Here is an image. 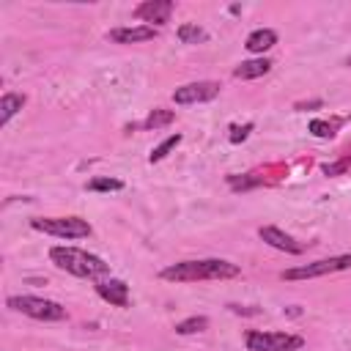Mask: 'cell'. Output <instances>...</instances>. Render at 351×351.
<instances>
[{"label": "cell", "instance_id": "obj_7", "mask_svg": "<svg viewBox=\"0 0 351 351\" xmlns=\"http://www.w3.org/2000/svg\"><path fill=\"white\" fill-rule=\"evenodd\" d=\"M217 96H219V82H211V80L186 82V85L173 90V101L176 104H197V101H211Z\"/></svg>", "mask_w": 351, "mask_h": 351}, {"label": "cell", "instance_id": "obj_16", "mask_svg": "<svg viewBox=\"0 0 351 351\" xmlns=\"http://www.w3.org/2000/svg\"><path fill=\"white\" fill-rule=\"evenodd\" d=\"M173 118H176L173 110H162V107H156V110H151L148 118L143 121V129H162V126L173 123Z\"/></svg>", "mask_w": 351, "mask_h": 351}, {"label": "cell", "instance_id": "obj_25", "mask_svg": "<svg viewBox=\"0 0 351 351\" xmlns=\"http://www.w3.org/2000/svg\"><path fill=\"white\" fill-rule=\"evenodd\" d=\"M346 66H351V58H346Z\"/></svg>", "mask_w": 351, "mask_h": 351}, {"label": "cell", "instance_id": "obj_17", "mask_svg": "<svg viewBox=\"0 0 351 351\" xmlns=\"http://www.w3.org/2000/svg\"><path fill=\"white\" fill-rule=\"evenodd\" d=\"M203 329H208V318L206 315H192V318H184V321L176 324V332L178 335H197Z\"/></svg>", "mask_w": 351, "mask_h": 351}, {"label": "cell", "instance_id": "obj_10", "mask_svg": "<svg viewBox=\"0 0 351 351\" xmlns=\"http://www.w3.org/2000/svg\"><path fill=\"white\" fill-rule=\"evenodd\" d=\"M96 293L104 302H110L112 307H129V285L123 280H115V277L101 280V282H96Z\"/></svg>", "mask_w": 351, "mask_h": 351}, {"label": "cell", "instance_id": "obj_15", "mask_svg": "<svg viewBox=\"0 0 351 351\" xmlns=\"http://www.w3.org/2000/svg\"><path fill=\"white\" fill-rule=\"evenodd\" d=\"M208 38V33L197 25V22H184L181 27H178V41L181 44H200V41H206Z\"/></svg>", "mask_w": 351, "mask_h": 351}, {"label": "cell", "instance_id": "obj_23", "mask_svg": "<svg viewBox=\"0 0 351 351\" xmlns=\"http://www.w3.org/2000/svg\"><path fill=\"white\" fill-rule=\"evenodd\" d=\"M346 167H351V159H343V162H337V165H324V173H326V176H337V173H343Z\"/></svg>", "mask_w": 351, "mask_h": 351}, {"label": "cell", "instance_id": "obj_8", "mask_svg": "<svg viewBox=\"0 0 351 351\" xmlns=\"http://www.w3.org/2000/svg\"><path fill=\"white\" fill-rule=\"evenodd\" d=\"M258 236H261L269 247H274V250H282V252H291V255L304 252V244H302V241H296L293 236H288L285 230H280V228H274V225H263V228L258 230Z\"/></svg>", "mask_w": 351, "mask_h": 351}, {"label": "cell", "instance_id": "obj_6", "mask_svg": "<svg viewBox=\"0 0 351 351\" xmlns=\"http://www.w3.org/2000/svg\"><path fill=\"white\" fill-rule=\"evenodd\" d=\"M351 269V252L348 255H335V258H321L315 263H304V266H293L282 271V280H313V277H324V274H335V271H346Z\"/></svg>", "mask_w": 351, "mask_h": 351}, {"label": "cell", "instance_id": "obj_4", "mask_svg": "<svg viewBox=\"0 0 351 351\" xmlns=\"http://www.w3.org/2000/svg\"><path fill=\"white\" fill-rule=\"evenodd\" d=\"M30 228L55 239H85L93 230L88 219H80V217H38V219H30Z\"/></svg>", "mask_w": 351, "mask_h": 351}, {"label": "cell", "instance_id": "obj_22", "mask_svg": "<svg viewBox=\"0 0 351 351\" xmlns=\"http://www.w3.org/2000/svg\"><path fill=\"white\" fill-rule=\"evenodd\" d=\"M258 184H261V178H241V181L239 178H230V186L233 189H250V186H258Z\"/></svg>", "mask_w": 351, "mask_h": 351}, {"label": "cell", "instance_id": "obj_1", "mask_svg": "<svg viewBox=\"0 0 351 351\" xmlns=\"http://www.w3.org/2000/svg\"><path fill=\"white\" fill-rule=\"evenodd\" d=\"M241 269L239 263L222 261V258H203V261H181V263H170L159 271L162 280L170 282H200V280H230L239 277Z\"/></svg>", "mask_w": 351, "mask_h": 351}, {"label": "cell", "instance_id": "obj_24", "mask_svg": "<svg viewBox=\"0 0 351 351\" xmlns=\"http://www.w3.org/2000/svg\"><path fill=\"white\" fill-rule=\"evenodd\" d=\"M307 107H321V99H315V101H307V104H296V110H307Z\"/></svg>", "mask_w": 351, "mask_h": 351}, {"label": "cell", "instance_id": "obj_20", "mask_svg": "<svg viewBox=\"0 0 351 351\" xmlns=\"http://www.w3.org/2000/svg\"><path fill=\"white\" fill-rule=\"evenodd\" d=\"M310 132H313L315 137H332V134H335V126L326 123V121H321V118H315V121H310Z\"/></svg>", "mask_w": 351, "mask_h": 351}, {"label": "cell", "instance_id": "obj_5", "mask_svg": "<svg viewBox=\"0 0 351 351\" xmlns=\"http://www.w3.org/2000/svg\"><path fill=\"white\" fill-rule=\"evenodd\" d=\"M244 343L250 351H299L304 346V337L288 335V332H263V329H250L244 335Z\"/></svg>", "mask_w": 351, "mask_h": 351}, {"label": "cell", "instance_id": "obj_11", "mask_svg": "<svg viewBox=\"0 0 351 351\" xmlns=\"http://www.w3.org/2000/svg\"><path fill=\"white\" fill-rule=\"evenodd\" d=\"M110 41L115 44H140V41H151L156 38V27L151 25H137V27H112L107 33Z\"/></svg>", "mask_w": 351, "mask_h": 351}, {"label": "cell", "instance_id": "obj_18", "mask_svg": "<svg viewBox=\"0 0 351 351\" xmlns=\"http://www.w3.org/2000/svg\"><path fill=\"white\" fill-rule=\"evenodd\" d=\"M85 189H88V192H118V189H123V181L99 176V178H90V181L85 184Z\"/></svg>", "mask_w": 351, "mask_h": 351}, {"label": "cell", "instance_id": "obj_14", "mask_svg": "<svg viewBox=\"0 0 351 351\" xmlns=\"http://www.w3.org/2000/svg\"><path fill=\"white\" fill-rule=\"evenodd\" d=\"M25 107V93H3L0 99V126H5L11 121V115H16Z\"/></svg>", "mask_w": 351, "mask_h": 351}, {"label": "cell", "instance_id": "obj_9", "mask_svg": "<svg viewBox=\"0 0 351 351\" xmlns=\"http://www.w3.org/2000/svg\"><path fill=\"white\" fill-rule=\"evenodd\" d=\"M173 14V3L170 0H145L134 8V16L143 22H154V25H165Z\"/></svg>", "mask_w": 351, "mask_h": 351}, {"label": "cell", "instance_id": "obj_13", "mask_svg": "<svg viewBox=\"0 0 351 351\" xmlns=\"http://www.w3.org/2000/svg\"><path fill=\"white\" fill-rule=\"evenodd\" d=\"M269 69H271V60H269V58L241 60V63L233 69V77H236V80H255V77H263V74H269Z\"/></svg>", "mask_w": 351, "mask_h": 351}, {"label": "cell", "instance_id": "obj_19", "mask_svg": "<svg viewBox=\"0 0 351 351\" xmlns=\"http://www.w3.org/2000/svg\"><path fill=\"white\" fill-rule=\"evenodd\" d=\"M178 143H181V134H170V137H165V140H162V143L148 154V162H151V165H154V162H162V159H165V156L178 145Z\"/></svg>", "mask_w": 351, "mask_h": 351}, {"label": "cell", "instance_id": "obj_3", "mask_svg": "<svg viewBox=\"0 0 351 351\" xmlns=\"http://www.w3.org/2000/svg\"><path fill=\"white\" fill-rule=\"evenodd\" d=\"M5 304L27 318H36V321H63L66 318V307L52 302V299H41V296H8Z\"/></svg>", "mask_w": 351, "mask_h": 351}, {"label": "cell", "instance_id": "obj_12", "mask_svg": "<svg viewBox=\"0 0 351 351\" xmlns=\"http://www.w3.org/2000/svg\"><path fill=\"white\" fill-rule=\"evenodd\" d=\"M277 44V33L271 30V27H258V30H252L250 36H247V41H244V47L252 52V55H263L266 49H271Z\"/></svg>", "mask_w": 351, "mask_h": 351}, {"label": "cell", "instance_id": "obj_21", "mask_svg": "<svg viewBox=\"0 0 351 351\" xmlns=\"http://www.w3.org/2000/svg\"><path fill=\"white\" fill-rule=\"evenodd\" d=\"M252 132V123H244V126H230V143H241L247 140Z\"/></svg>", "mask_w": 351, "mask_h": 351}, {"label": "cell", "instance_id": "obj_2", "mask_svg": "<svg viewBox=\"0 0 351 351\" xmlns=\"http://www.w3.org/2000/svg\"><path fill=\"white\" fill-rule=\"evenodd\" d=\"M49 261L74 274V277H88V280H96V277H104L110 274V263H104L99 255L88 252V250H80V247H52L49 250Z\"/></svg>", "mask_w": 351, "mask_h": 351}]
</instances>
